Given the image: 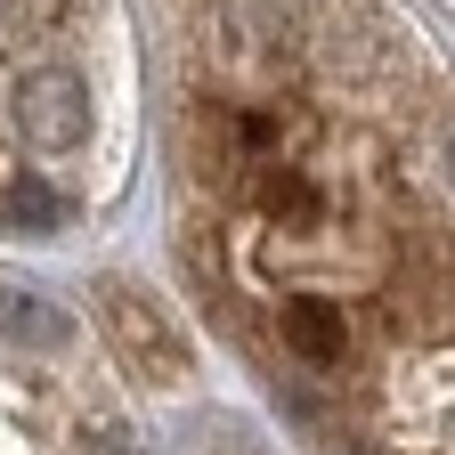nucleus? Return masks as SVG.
<instances>
[{"mask_svg": "<svg viewBox=\"0 0 455 455\" xmlns=\"http://www.w3.org/2000/svg\"><path fill=\"white\" fill-rule=\"evenodd\" d=\"M276 333H284V358H301V366H341L350 358V309L333 293H284Z\"/></svg>", "mask_w": 455, "mask_h": 455, "instance_id": "f03ea898", "label": "nucleus"}, {"mask_svg": "<svg viewBox=\"0 0 455 455\" xmlns=\"http://www.w3.org/2000/svg\"><path fill=\"white\" fill-rule=\"evenodd\" d=\"M90 0H0V212L57 220V188L33 163H74L98 139L90 82Z\"/></svg>", "mask_w": 455, "mask_h": 455, "instance_id": "f257e3e1", "label": "nucleus"}, {"mask_svg": "<svg viewBox=\"0 0 455 455\" xmlns=\"http://www.w3.org/2000/svg\"><path fill=\"white\" fill-rule=\"evenodd\" d=\"M0 341H9V350H33V358H66L74 350V317L49 293H33V284L0 276Z\"/></svg>", "mask_w": 455, "mask_h": 455, "instance_id": "7ed1b4c3", "label": "nucleus"}, {"mask_svg": "<svg viewBox=\"0 0 455 455\" xmlns=\"http://www.w3.org/2000/svg\"><path fill=\"white\" fill-rule=\"evenodd\" d=\"M106 325L123 333V350L147 366V374H188V350H180V333H171L131 284H106Z\"/></svg>", "mask_w": 455, "mask_h": 455, "instance_id": "20e7f679", "label": "nucleus"}]
</instances>
